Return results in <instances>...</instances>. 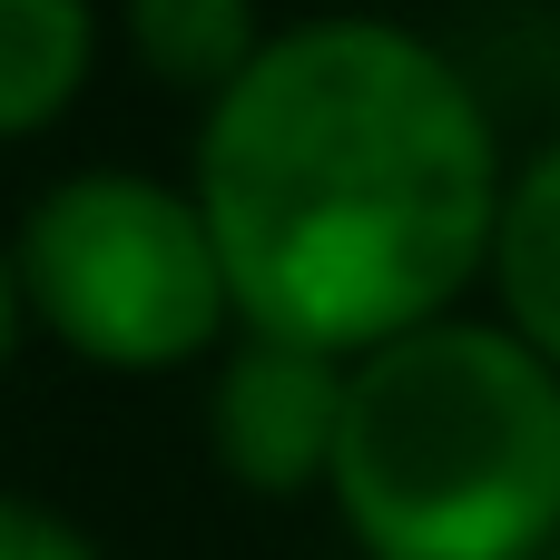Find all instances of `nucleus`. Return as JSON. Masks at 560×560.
<instances>
[{"mask_svg":"<svg viewBox=\"0 0 560 560\" xmlns=\"http://www.w3.org/2000/svg\"><path fill=\"white\" fill-rule=\"evenodd\" d=\"M187 197L236 325L354 364L463 305L492 246L502 148L433 39L335 10L266 30L207 98Z\"/></svg>","mask_w":560,"mask_h":560,"instance_id":"nucleus-1","label":"nucleus"},{"mask_svg":"<svg viewBox=\"0 0 560 560\" xmlns=\"http://www.w3.org/2000/svg\"><path fill=\"white\" fill-rule=\"evenodd\" d=\"M325 492L364 560H541L560 541V374L472 315L345 364Z\"/></svg>","mask_w":560,"mask_h":560,"instance_id":"nucleus-2","label":"nucleus"},{"mask_svg":"<svg viewBox=\"0 0 560 560\" xmlns=\"http://www.w3.org/2000/svg\"><path fill=\"white\" fill-rule=\"evenodd\" d=\"M10 285L20 315L98 374H177L236 325L197 197L138 167L59 177L20 217Z\"/></svg>","mask_w":560,"mask_h":560,"instance_id":"nucleus-3","label":"nucleus"},{"mask_svg":"<svg viewBox=\"0 0 560 560\" xmlns=\"http://www.w3.org/2000/svg\"><path fill=\"white\" fill-rule=\"evenodd\" d=\"M335 413H345V364L285 335H246L207 394V443L217 472L256 502H305L325 492L335 463Z\"/></svg>","mask_w":560,"mask_h":560,"instance_id":"nucleus-4","label":"nucleus"},{"mask_svg":"<svg viewBox=\"0 0 560 560\" xmlns=\"http://www.w3.org/2000/svg\"><path fill=\"white\" fill-rule=\"evenodd\" d=\"M482 276H492V295H502V325L560 374V138L532 158V167L502 177Z\"/></svg>","mask_w":560,"mask_h":560,"instance_id":"nucleus-5","label":"nucleus"},{"mask_svg":"<svg viewBox=\"0 0 560 560\" xmlns=\"http://www.w3.org/2000/svg\"><path fill=\"white\" fill-rule=\"evenodd\" d=\"M98 59L89 0H0V138H39L79 108Z\"/></svg>","mask_w":560,"mask_h":560,"instance_id":"nucleus-6","label":"nucleus"},{"mask_svg":"<svg viewBox=\"0 0 560 560\" xmlns=\"http://www.w3.org/2000/svg\"><path fill=\"white\" fill-rule=\"evenodd\" d=\"M266 20L256 0H128V49L158 89H187V98H217L246 59H256Z\"/></svg>","mask_w":560,"mask_h":560,"instance_id":"nucleus-7","label":"nucleus"},{"mask_svg":"<svg viewBox=\"0 0 560 560\" xmlns=\"http://www.w3.org/2000/svg\"><path fill=\"white\" fill-rule=\"evenodd\" d=\"M0 560H108L79 522H59L49 502H20V492H0Z\"/></svg>","mask_w":560,"mask_h":560,"instance_id":"nucleus-8","label":"nucleus"},{"mask_svg":"<svg viewBox=\"0 0 560 560\" xmlns=\"http://www.w3.org/2000/svg\"><path fill=\"white\" fill-rule=\"evenodd\" d=\"M10 345H20V285H10V246H0V364H10Z\"/></svg>","mask_w":560,"mask_h":560,"instance_id":"nucleus-9","label":"nucleus"}]
</instances>
